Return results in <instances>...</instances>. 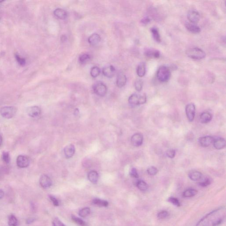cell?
<instances>
[{"instance_id":"obj_1","label":"cell","mask_w":226,"mask_h":226,"mask_svg":"<svg viewBox=\"0 0 226 226\" xmlns=\"http://www.w3.org/2000/svg\"><path fill=\"white\" fill-rule=\"evenodd\" d=\"M226 216V208L221 207L208 213L195 226H219L225 220Z\"/></svg>"},{"instance_id":"obj_2","label":"cell","mask_w":226,"mask_h":226,"mask_svg":"<svg viewBox=\"0 0 226 226\" xmlns=\"http://www.w3.org/2000/svg\"><path fill=\"white\" fill-rule=\"evenodd\" d=\"M147 101V97L145 94L134 93L130 96L128 101L132 105L137 106L145 104Z\"/></svg>"},{"instance_id":"obj_3","label":"cell","mask_w":226,"mask_h":226,"mask_svg":"<svg viewBox=\"0 0 226 226\" xmlns=\"http://www.w3.org/2000/svg\"><path fill=\"white\" fill-rule=\"evenodd\" d=\"M188 56L192 59L201 60L206 57L205 52L199 48H192L187 51Z\"/></svg>"},{"instance_id":"obj_4","label":"cell","mask_w":226,"mask_h":226,"mask_svg":"<svg viewBox=\"0 0 226 226\" xmlns=\"http://www.w3.org/2000/svg\"><path fill=\"white\" fill-rule=\"evenodd\" d=\"M171 72L169 69L165 66H161L159 68L157 73L158 79L162 82H165L169 79Z\"/></svg>"},{"instance_id":"obj_5","label":"cell","mask_w":226,"mask_h":226,"mask_svg":"<svg viewBox=\"0 0 226 226\" xmlns=\"http://www.w3.org/2000/svg\"><path fill=\"white\" fill-rule=\"evenodd\" d=\"M17 111V109L14 106H4L0 108V114L6 119H11L15 115Z\"/></svg>"},{"instance_id":"obj_6","label":"cell","mask_w":226,"mask_h":226,"mask_svg":"<svg viewBox=\"0 0 226 226\" xmlns=\"http://www.w3.org/2000/svg\"><path fill=\"white\" fill-rule=\"evenodd\" d=\"M94 93L97 96L104 97L107 93V88L106 85L101 82L95 83L93 86Z\"/></svg>"},{"instance_id":"obj_7","label":"cell","mask_w":226,"mask_h":226,"mask_svg":"<svg viewBox=\"0 0 226 226\" xmlns=\"http://www.w3.org/2000/svg\"><path fill=\"white\" fill-rule=\"evenodd\" d=\"M195 106L192 103L189 104L186 107V113L189 122H192L194 120L195 115Z\"/></svg>"},{"instance_id":"obj_8","label":"cell","mask_w":226,"mask_h":226,"mask_svg":"<svg viewBox=\"0 0 226 226\" xmlns=\"http://www.w3.org/2000/svg\"><path fill=\"white\" fill-rule=\"evenodd\" d=\"M17 166L21 168H24L28 167L30 160L28 158L23 155H19L17 159Z\"/></svg>"},{"instance_id":"obj_9","label":"cell","mask_w":226,"mask_h":226,"mask_svg":"<svg viewBox=\"0 0 226 226\" xmlns=\"http://www.w3.org/2000/svg\"><path fill=\"white\" fill-rule=\"evenodd\" d=\"M40 186L44 189L50 187L52 185V181L50 178L46 174H42L39 179Z\"/></svg>"},{"instance_id":"obj_10","label":"cell","mask_w":226,"mask_h":226,"mask_svg":"<svg viewBox=\"0 0 226 226\" xmlns=\"http://www.w3.org/2000/svg\"><path fill=\"white\" fill-rule=\"evenodd\" d=\"M215 141L214 138L209 136H203L199 139L198 141L200 146L204 148H207L211 145Z\"/></svg>"},{"instance_id":"obj_11","label":"cell","mask_w":226,"mask_h":226,"mask_svg":"<svg viewBox=\"0 0 226 226\" xmlns=\"http://www.w3.org/2000/svg\"><path fill=\"white\" fill-rule=\"evenodd\" d=\"M131 142L133 146L139 147L142 144L143 142V136L140 133L134 134L131 138Z\"/></svg>"},{"instance_id":"obj_12","label":"cell","mask_w":226,"mask_h":226,"mask_svg":"<svg viewBox=\"0 0 226 226\" xmlns=\"http://www.w3.org/2000/svg\"><path fill=\"white\" fill-rule=\"evenodd\" d=\"M187 18L190 23L196 24L199 21L200 17L199 13L197 11L190 10L188 13Z\"/></svg>"},{"instance_id":"obj_13","label":"cell","mask_w":226,"mask_h":226,"mask_svg":"<svg viewBox=\"0 0 226 226\" xmlns=\"http://www.w3.org/2000/svg\"><path fill=\"white\" fill-rule=\"evenodd\" d=\"M27 113L31 117L36 118L40 115L41 114V110L37 106H31L28 108Z\"/></svg>"},{"instance_id":"obj_14","label":"cell","mask_w":226,"mask_h":226,"mask_svg":"<svg viewBox=\"0 0 226 226\" xmlns=\"http://www.w3.org/2000/svg\"><path fill=\"white\" fill-rule=\"evenodd\" d=\"M64 154L67 159H70L74 156L75 152V149L74 144L67 145L64 149Z\"/></svg>"},{"instance_id":"obj_15","label":"cell","mask_w":226,"mask_h":226,"mask_svg":"<svg viewBox=\"0 0 226 226\" xmlns=\"http://www.w3.org/2000/svg\"><path fill=\"white\" fill-rule=\"evenodd\" d=\"M115 73V69L113 66H108L104 68L103 69V74L105 77L107 78H112Z\"/></svg>"},{"instance_id":"obj_16","label":"cell","mask_w":226,"mask_h":226,"mask_svg":"<svg viewBox=\"0 0 226 226\" xmlns=\"http://www.w3.org/2000/svg\"><path fill=\"white\" fill-rule=\"evenodd\" d=\"M127 78L126 76L122 73H119L117 76L116 85L119 87H122L126 85Z\"/></svg>"},{"instance_id":"obj_17","label":"cell","mask_w":226,"mask_h":226,"mask_svg":"<svg viewBox=\"0 0 226 226\" xmlns=\"http://www.w3.org/2000/svg\"><path fill=\"white\" fill-rule=\"evenodd\" d=\"M185 27L188 31L193 34H198L200 32V28L196 24L187 22L185 23Z\"/></svg>"},{"instance_id":"obj_18","label":"cell","mask_w":226,"mask_h":226,"mask_svg":"<svg viewBox=\"0 0 226 226\" xmlns=\"http://www.w3.org/2000/svg\"><path fill=\"white\" fill-rule=\"evenodd\" d=\"M54 14L57 18L64 20L67 17L68 13L66 11L60 8L56 9L54 12Z\"/></svg>"},{"instance_id":"obj_19","label":"cell","mask_w":226,"mask_h":226,"mask_svg":"<svg viewBox=\"0 0 226 226\" xmlns=\"http://www.w3.org/2000/svg\"><path fill=\"white\" fill-rule=\"evenodd\" d=\"M213 145L217 149H222L225 147V140L223 138H218L213 142Z\"/></svg>"},{"instance_id":"obj_20","label":"cell","mask_w":226,"mask_h":226,"mask_svg":"<svg viewBox=\"0 0 226 226\" xmlns=\"http://www.w3.org/2000/svg\"><path fill=\"white\" fill-rule=\"evenodd\" d=\"M144 55L146 56L152 58H157L160 56V52L159 50L155 49L146 50L144 52Z\"/></svg>"},{"instance_id":"obj_21","label":"cell","mask_w":226,"mask_h":226,"mask_svg":"<svg viewBox=\"0 0 226 226\" xmlns=\"http://www.w3.org/2000/svg\"><path fill=\"white\" fill-rule=\"evenodd\" d=\"M189 177L193 181H198L202 179V174L200 172L198 171H191L189 174Z\"/></svg>"},{"instance_id":"obj_22","label":"cell","mask_w":226,"mask_h":226,"mask_svg":"<svg viewBox=\"0 0 226 226\" xmlns=\"http://www.w3.org/2000/svg\"><path fill=\"white\" fill-rule=\"evenodd\" d=\"M101 39V37L98 34L94 33L88 38V42L90 45L95 46L97 45L100 42Z\"/></svg>"},{"instance_id":"obj_23","label":"cell","mask_w":226,"mask_h":226,"mask_svg":"<svg viewBox=\"0 0 226 226\" xmlns=\"http://www.w3.org/2000/svg\"><path fill=\"white\" fill-rule=\"evenodd\" d=\"M87 178L89 181L93 184H96L98 179V174L96 171H92L88 173Z\"/></svg>"},{"instance_id":"obj_24","label":"cell","mask_w":226,"mask_h":226,"mask_svg":"<svg viewBox=\"0 0 226 226\" xmlns=\"http://www.w3.org/2000/svg\"><path fill=\"white\" fill-rule=\"evenodd\" d=\"M211 119H212V116L211 114L208 112H204L200 115V122L202 123H208L211 121Z\"/></svg>"},{"instance_id":"obj_25","label":"cell","mask_w":226,"mask_h":226,"mask_svg":"<svg viewBox=\"0 0 226 226\" xmlns=\"http://www.w3.org/2000/svg\"><path fill=\"white\" fill-rule=\"evenodd\" d=\"M198 192V191L195 189H188L183 192L182 196L185 198H192L197 195Z\"/></svg>"},{"instance_id":"obj_26","label":"cell","mask_w":226,"mask_h":226,"mask_svg":"<svg viewBox=\"0 0 226 226\" xmlns=\"http://www.w3.org/2000/svg\"><path fill=\"white\" fill-rule=\"evenodd\" d=\"M93 203L94 205L99 207H106L108 206L109 203L106 200H103L98 198H96L93 200Z\"/></svg>"},{"instance_id":"obj_27","label":"cell","mask_w":226,"mask_h":226,"mask_svg":"<svg viewBox=\"0 0 226 226\" xmlns=\"http://www.w3.org/2000/svg\"><path fill=\"white\" fill-rule=\"evenodd\" d=\"M146 73V66L144 63H141L138 66L137 69V74L140 77H143Z\"/></svg>"},{"instance_id":"obj_28","label":"cell","mask_w":226,"mask_h":226,"mask_svg":"<svg viewBox=\"0 0 226 226\" xmlns=\"http://www.w3.org/2000/svg\"><path fill=\"white\" fill-rule=\"evenodd\" d=\"M151 31L152 35L153 38L155 40L158 42H160V36L158 30L156 28H152L151 29Z\"/></svg>"},{"instance_id":"obj_29","label":"cell","mask_w":226,"mask_h":226,"mask_svg":"<svg viewBox=\"0 0 226 226\" xmlns=\"http://www.w3.org/2000/svg\"><path fill=\"white\" fill-rule=\"evenodd\" d=\"M136 187L142 191H145L149 188L148 184L143 180H139L136 182Z\"/></svg>"},{"instance_id":"obj_30","label":"cell","mask_w":226,"mask_h":226,"mask_svg":"<svg viewBox=\"0 0 226 226\" xmlns=\"http://www.w3.org/2000/svg\"><path fill=\"white\" fill-rule=\"evenodd\" d=\"M90 212H91V209L90 208H84L79 210V215L81 217H86L90 214Z\"/></svg>"},{"instance_id":"obj_31","label":"cell","mask_w":226,"mask_h":226,"mask_svg":"<svg viewBox=\"0 0 226 226\" xmlns=\"http://www.w3.org/2000/svg\"><path fill=\"white\" fill-rule=\"evenodd\" d=\"M8 224L10 226H17L18 225V220L14 215H10L8 218Z\"/></svg>"},{"instance_id":"obj_32","label":"cell","mask_w":226,"mask_h":226,"mask_svg":"<svg viewBox=\"0 0 226 226\" xmlns=\"http://www.w3.org/2000/svg\"><path fill=\"white\" fill-rule=\"evenodd\" d=\"M101 73V70L98 67L95 66L92 68L90 71V74L93 77L96 78L98 77Z\"/></svg>"},{"instance_id":"obj_33","label":"cell","mask_w":226,"mask_h":226,"mask_svg":"<svg viewBox=\"0 0 226 226\" xmlns=\"http://www.w3.org/2000/svg\"><path fill=\"white\" fill-rule=\"evenodd\" d=\"M169 213L167 211L163 210L158 212L157 217L160 219H165L169 217Z\"/></svg>"},{"instance_id":"obj_34","label":"cell","mask_w":226,"mask_h":226,"mask_svg":"<svg viewBox=\"0 0 226 226\" xmlns=\"http://www.w3.org/2000/svg\"><path fill=\"white\" fill-rule=\"evenodd\" d=\"M91 57L90 55L87 54H84L80 55L79 58V62L82 64L86 63L87 61L90 60Z\"/></svg>"},{"instance_id":"obj_35","label":"cell","mask_w":226,"mask_h":226,"mask_svg":"<svg viewBox=\"0 0 226 226\" xmlns=\"http://www.w3.org/2000/svg\"><path fill=\"white\" fill-rule=\"evenodd\" d=\"M135 88L138 92H141L143 86V82L141 79H137L135 82Z\"/></svg>"},{"instance_id":"obj_36","label":"cell","mask_w":226,"mask_h":226,"mask_svg":"<svg viewBox=\"0 0 226 226\" xmlns=\"http://www.w3.org/2000/svg\"><path fill=\"white\" fill-rule=\"evenodd\" d=\"M211 180L209 178H206L203 179L201 181L199 182L198 184L200 187H205L210 185L211 183Z\"/></svg>"},{"instance_id":"obj_37","label":"cell","mask_w":226,"mask_h":226,"mask_svg":"<svg viewBox=\"0 0 226 226\" xmlns=\"http://www.w3.org/2000/svg\"><path fill=\"white\" fill-rule=\"evenodd\" d=\"M72 219L73 221L79 225L81 226H86L87 224L86 222L82 220L81 219L77 217H75L74 216H72Z\"/></svg>"},{"instance_id":"obj_38","label":"cell","mask_w":226,"mask_h":226,"mask_svg":"<svg viewBox=\"0 0 226 226\" xmlns=\"http://www.w3.org/2000/svg\"><path fill=\"white\" fill-rule=\"evenodd\" d=\"M2 159L6 164H9L10 162L9 153L7 152H4L2 154Z\"/></svg>"},{"instance_id":"obj_39","label":"cell","mask_w":226,"mask_h":226,"mask_svg":"<svg viewBox=\"0 0 226 226\" xmlns=\"http://www.w3.org/2000/svg\"><path fill=\"white\" fill-rule=\"evenodd\" d=\"M168 201L175 206L180 207L181 206V203L179 200L176 198H174V197H170L168 199Z\"/></svg>"},{"instance_id":"obj_40","label":"cell","mask_w":226,"mask_h":226,"mask_svg":"<svg viewBox=\"0 0 226 226\" xmlns=\"http://www.w3.org/2000/svg\"><path fill=\"white\" fill-rule=\"evenodd\" d=\"M158 171H158V169L155 167H154V166H151V167L148 168L147 170L148 174L151 176H154V175H156L158 173Z\"/></svg>"},{"instance_id":"obj_41","label":"cell","mask_w":226,"mask_h":226,"mask_svg":"<svg viewBox=\"0 0 226 226\" xmlns=\"http://www.w3.org/2000/svg\"><path fill=\"white\" fill-rule=\"evenodd\" d=\"M175 154H176V152L175 150L173 149H170L166 152L167 156L170 159H173L175 157Z\"/></svg>"},{"instance_id":"obj_42","label":"cell","mask_w":226,"mask_h":226,"mask_svg":"<svg viewBox=\"0 0 226 226\" xmlns=\"http://www.w3.org/2000/svg\"><path fill=\"white\" fill-rule=\"evenodd\" d=\"M15 57H16V60H17V62H18L20 66H24L25 65V64H26V60H25V59L23 58H21L17 54L16 55Z\"/></svg>"},{"instance_id":"obj_43","label":"cell","mask_w":226,"mask_h":226,"mask_svg":"<svg viewBox=\"0 0 226 226\" xmlns=\"http://www.w3.org/2000/svg\"><path fill=\"white\" fill-rule=\"evenodd\" d=\"M130 174L132 177L134 178H138L139 177L137 170L135 168H132L130 172Z\"/></svg>"},{"instance_id":"obj_44","label":"cell","mask_w":226,"mask_h":226,"mask_svg":"<svg viewBox=\"0 0 226 226\" xmlns=\"http://www.w3.org/2000/svg\"><path fill=\"white\" fill-rule=\"evenodd\" d=\"M53 226H66L59 219L57 218L53 219Z\"/></svg>"},{"instance_id":"obj_45","label":"cell","mask_w":226,"mask_h":226,"mask_svg":"<svg viewBox=\"0 0 226 226\" xmlns=\"http://www.w3.org/2000/svg\"><path fill=\"white\" fill-rule=\"evenodd\" d=\"M49 198L51 201H52L54 206H59V202L55 197H54L53 195H49Z\"/></svg>"},{"instance_id":"obj_46","label":"cell","mask_w":226,"mask_h":226,"mask_svg":"<svg viewBox=\"0 0 226 226\" xmlns=\"http://www.w3.org/2000/svg\"><path fill=\"white\" fill-rule=\"evenodd\" d=\"M151 20L148 17H145L142 19L141 22L144 24H147L150 22Z\"/></svg>"},{"instance_id":"obj_47","label":"cell","mask_w":226,"mask_h":226,"mask_svg":"<svg viewBox=\"0 0 226 226\" xmlns=\"http://www.w3.org/2000/svg\"><path fill=\"white\" fill-rule=\"evenodd\" d=\"M35 220H36V219H35V218H30L27 219L26 223L27 224H31V223H33L35 221Z\"/></svg>"},{"instance_id":"obj_48","label":"cell","mask_w":226,"mask_h":226,"mask_svg":"<svg viewBox=\"0 0 226 226\" xmlns=\"http://www.w3.org/2000/svg\"><path fill=\"white\" fill-rule=\"evenodd\" d=\"M67 38L66 36L65 35H62L61 37V41L62 42H64L66 41Z\"/></svg>"},{"instance_id":"obj_49","label":"cell","mask_w":226,"mask_h":226,"mask_svg":"<svg viewBox=\"0 0 226 226\" xmlns=\"http://www.w3.org/2000/svg\"><path fill=\"white\" fill-rule=\"evenodd\" d=\"M4 196V192L3 191V190L0 189V199L2 198Z\"/></svg>"},{"instance_id":"obj_50","label":"cell","mask_w":226,"mask_h":226,"mask_svg":"<svg viewBox=\"0 0 226 226\" xmlns=\"http://www.w3.org/2000/svg\"><path fill=\"white\" fill-rule=\"evenodd\" d=\"M2 142H3L2 137V136H1V135H0V147H1V145L2 144Z\"/></svg>"},{"instance_id":"obj_51","label":"cell","mask_w":226,"mask_h":226,"mask_svg":"<svg viewBox=\"0 0 226 226\" xmlns=\"http://www.w3.org/2000/svg\"><path fill=\"white\" fill-rule=\"evenodd\" d=\"M2 2H3V1H0V3H1Z\"/></svg>"},{"instance_id":"obj_52","label":"cell","mask_w":226,"mask_h":226,"mask_svg":"<svg viewBox=\"0 0 226 226\" xmlns=\"http://www.w3.org/2000/svg\"><path fill=\"white\" fill-rule=\"evenodd\" d=\"M0 19H1V18H0Z\"/></svg>"}]
</instances>
